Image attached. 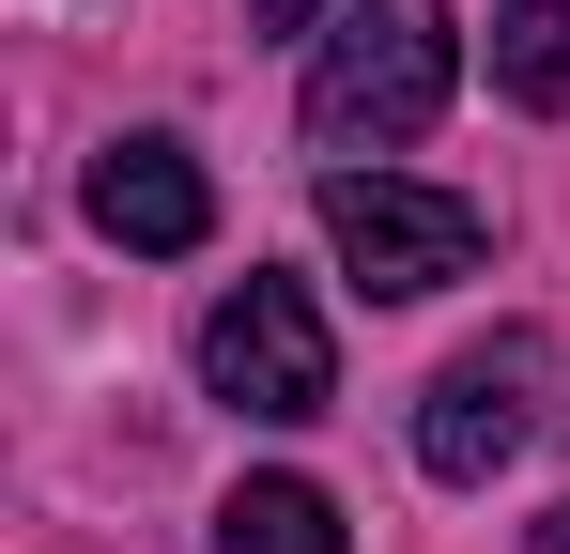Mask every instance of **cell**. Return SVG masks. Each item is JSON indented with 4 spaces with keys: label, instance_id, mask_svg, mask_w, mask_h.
I'll return each instance as SVG.
<instances>
[{
    "label": "cell",
    "instance_id": "6da1fadb",
    "mask_svg": "<svg viewBox=\"0 0 570 554\" xmlns=\"http://www.w3.org/2000/svg\"><path fill=\"white\" fill-rule=\"evenodd\" d=\"M463 78V31L448 0H355L308 62V155H401Z\"/></svg>",
    "mask_w": 570,
    "mask_h": 554
},
{
    "label": "cell",
    "instance_id": "7a4b0ae2",
    "mask_svg": "<svg viewBox=\"0 0 570 554\" xmlns=\"http://www.w3.org/2000/svg\"><path fill=\"white\" fill-rule=\"evenodd\" d=\"M200 385L232 400V416H263V432H308L324 400H340V339H324V308H308V277H232L216 308H200Z\"/></svg>",
    "mask_w": 570,
    "mask_h": 554
},
{
    "label": "cell",
    "instance_id": "3957f363",
    "mask_svg": "<svg viewBox=\"0 0 570 554\" xmlns=\"http://www.w3.org/2000/svg\"><path fill=\"white\" fill-rule=\"evenodd\" d=\"M324 247H340V277H355L371 308H416V293L478 277L493 216L448 200V185H401V170H324Z\"/></svg>",
    "mask_w": 570,
    "mask_h": 554
},
{
    "label": "cell",
    "instance_id": "277c9868",
    "mask_svg": "<svg viewBox=\"0 0 570 554\" xmlns=\"http://www.w3.org/2000/svg\"><path fill=\"white\" fill-rule=\"evenodd\" d=\"M540 385H556V339H540V324H493L478 355L432 369V400H416V462H432L448 493L509 477V462H524V432H540Z\"/></svg>",
    "mask_w": 570,
    "mask_h": 554
},
{
    "label": "cell",
    "instance_id": "5b68a950",
    "mask_svg": "<svg viewBox=\"0 0 570 554\" xmlns=\"http://www.w3.org/2000/svg\"><path fill=\"white\" fill-rule=\"evenodd\" d=\"M94 231H108V247H139V263H186L200 231H216V170H200L186 139L139 123V139H108V155H94Z\"/></svg>",
    "mask_w": 570,
    "mask_h": 554
},
{
    "label": "cell",
    "instance_id": "8992f818",
    "mask_svg": "<svg viewBox=\"0 0 570 554\" xmlns=\"http://www.w3.org/2000/svg\"><path fill=\"white\" fill-rule=\"evenodd\" d=\"M216 554H355V540H340V493L324 477H247L216 508Z\"/></svg>",
    "mask_w": 570,
    "mask_h": 554
},
{
    "label": "cell",
    "instance_id": "52a82bcc",
    "mask_svg": "<svg viewBox=\"0 0 570 554\" xmlns=\"http://www.w3.org/2000/svg\"><path fill=\"white\" fill-rule=\"evenodd\" d=\"M493 92L509 108H570V0H509L493 16Z\"/></svg>",
    "mask_w": 570,
    "mask_h": 554
},
{
    "label": "cell",
    "instance_id": "ba28073f",
    "mask_svg": "<svg viewBox=\"0 0 570 554\" xmlns=\"http://www.w3.org/2000/svg\"><path fill=\"white\" fill-rule=\"evenodd\" d=\"M247 16H263V31H308V16H324V0H247Z\"/></svg>",
    "mask_w": 570,
    "mask_h": 554
},
{
    "label": "cell",
    "instance_id": "9c48e42d",
    "mask_svg": "<svg viewBox=\"0 0 570 554\" xmlns=\"http://www.w3.org/2000/svg\"><path fill=\"white\" fill-rule=\"evenodd\" d=\"M540 554H570V508H556V524H540Z\"/></svg>",
    "mask_w": 570,
    "mask_h": 554
}]
</instances>
